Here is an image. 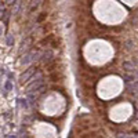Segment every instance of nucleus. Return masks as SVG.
<instances>
[{"instance_id": "obj_1", "label": "nucleus", "mask_w": 138, "mask_h": 138, "mask_svg": "<svg viewBox=\"0 0 138 138\" xmlns=\"http://www.w3.org/2000/svg\"><path fill=\"white\" fill-rule=\"evenodd\" d=\"M93 13L101 24L108 26L122 24L127 17L126 7L117 2H95L93 4Z\"/></svg>"}, {"instance_id": "obj_2", "label": "nucleus", "mask_w": 138, "mask_h": 138, "mask_svg": "<svg viewBox=\"0 0 138 138\" xmlns=\"http://www.w3.org/2000/svg\"><path fill=\"white\" fill-rule=\"evenodd\" d=\"M83 55L86 61L93 66L105 65L113 58L115 50L112 44L102 39L90 40L83 48Z\"/></svg>"}, {"instance_id": "obj_3", "label": "nucleus", "mask_w": 138, "mask_h": 138, "mask_svg": "<svg viewBox=\"0 0 138 138\" xmlns=\"http://www.w3.org/2000/svg\"><path fill=\"white\" fill-rule=\"evenodd\" d=\"M123 90V80L116 75H109L97 84V94L101 99H113Z\"/></svg>"}, {"instance_id": "obj_4", "label": "nucleus", "mask_w": 138, "mask_h": 138, "mask_svg": "<svg viewBox=\"0 0 138 138\" xmlns=\"http://www.w3.org/2000/svg\"><path fill=\"white\" fill-rule=\"evenodd\" d=\"M64 109H65V98L57 91L47 94L40 102V111L47 116L61 115V112H64Z\"/></svg>"}, {"instance_id": "obj_5", "label": "nucleus", "mask_w": 138, "mask_h": 138, "mask_svg": "<svg viewBox=\"0 0 138 138\" xmlns=\"http://www.w3.org/2000/svg\"><path fill=\"white\" fill-rule=\"evenodd\" d=\"M133 106L128 102H120L109 109V119L115 123H123L131 116Z\"/></svg>"}, {"instance_id": "obj_6", "label": "nucleus", "mask_w": 138, "mask_h": 138, "mask_svg": "<svg viewBox=\"0 0 138 138\" xmlns=\"http://www.w3.org/2000/svg\"><path fill=\"white\" fill-rule=\"evenodd\" d=\"M35 138H55L57 137V130L55 127L46 122H37L32 127Z\"/></svg>"}]
</instances>
